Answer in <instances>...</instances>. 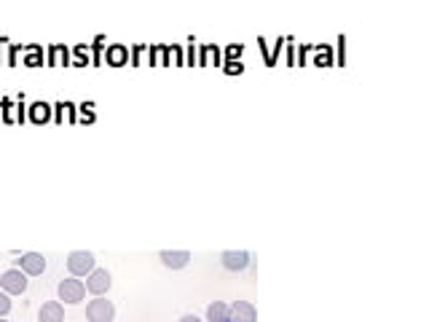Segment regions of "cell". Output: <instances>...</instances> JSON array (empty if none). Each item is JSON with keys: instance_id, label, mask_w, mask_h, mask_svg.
I'll return each instance as SVG.
<instances>
[{"instance_id": "obj_1", "label": "cell", "mask_w": 429, "mask_h": 322, "mask_svg": "<svg viewBox=\"0 0 429 322\" xmlns=\"http://www.w3.org/2000/svg\"><path fill=\"white\" fill-rule=\"evenodd\" d=\"M94 269H97V261L89 250H73L68 255V272L73 277H89Z\"/></svg>"}, {"instance_id": "obj_2", "label": "cell", "mask_w": 429, "mask_h": 322, "mask_svg": "<svg viewBox=\"0 0 429 322\" xmlns=\"http://www.w3.org/2000/svg\"><path fill=\"white\" fill-rule=\"evenodd\" d=\"M0 288L6 295H22L27 293V274L22 269H8V272L0 274Z\"/></svg>"}, {"instance_id": "obj_3", "label": "cell", "mask_w": 429, "mask_h": 322, "mask_svg": "<svg viewBox=\"0 0 429 322\" xmlns=\"http://www.w3.org/2000/svg\"><path fill=\"white\" fill-rule=\"evenodd\" d=\"M116 317V306L113 301H105L103 295L86 304V320L89 322H113Z\"/></svg>"}, {"instance_id": "obj_4", "label": "cell", "mask_w": 429, "mask_h": 322, "mask_svg": "<svg viewBox=\"0 0 429 322\" xmlns=\"http://www.w3.org/2000/svg\"><path fill=\"white\" fill-rule=\"evenodd\" d=\"M84 298H86V285L78 277H70V279L59 282V301H65V304H81Z\"/></svg>"}, {"instance_id": "obj_5", "label": "cell", "mask_w": 429, "mask_h": 322, "mask_svg": "<svg viewBox=\"0 0 429 322\" xmlns=\"http://www.w3.org/2000/svg\"><path fill=\"white\" fill-rule=\"evenodd\" d=\"M84 285H86V293H91L94 298H100L103 293L110 290V285H113V277H110L107 269H94V272L86 277Z\"/></svg>"}, {"instance_id": "obj_6", "label": "cell", "mask_w": 429, "mask_h": 322, "mask_svg": "<svg viewBox=\"0 0 429 322\" xmlns=\"http://www.w3.org/2000/svg\"><path fill=\"white\" fill-rule=\"evenodd\" d=\"M17 269L27 274V277H40L46 272V258L40 253H24L17 258Z\"/></svg>"}, {"instance_id": "obj_7", "label": "cell", "mask_w": 429, "mask_h": 322, "mask_svg": "<svg viewBox=\"0 0 429 322\" xmlns=\"http://www.w3.org/2000/svg\"><path fill=\"white\" fill-rule=\"evenodd\" d=\"M220 263H223L228 272H244L250 266V253L247 250H225L220 255Z\"/></svg>"}, {"instance_id": "obj_8", "label": "cell", "mask_w": 429, "mask_h": 322, "mask_svg": "<svg viewBox=\"0 0 429 322\" xmlns=\"http://www.w3.org/2000/svg\"><path fill=\"white\" fill-rule=\"evenodd\" d=\"M158 258H161V263L167 266V269H172V272H177V269H186L190 263V253L188 250H161L158 253Z\"/></svg>"}, {"instance_id": "obj_9", "label": "cell", "mask_w": 429, "mask_h": 322, "mask_svg": "<svg viewBox=\"0 0 429 322\" xmlns=\"http://www.w3.org/2000/svg\"><path fill=\"white\" fill-rule=\"evenodd\" d=\"M257 312L250 301H236L231 304V322H255Z\"/></svg>"}, {"instance_id": "obj_10", "label": "cell", "mask_w": 429, "mask_h": 322, "mask_svg": "<svg viewBox=\"0 0 429 322\" xmlns=\"http://www.w3.org/2000/svg\"><path fill=\"white\" fill-rule=\"evenodd\" d=\"M38 322H65V306L59 301H49L40 306L38 312Z\"/></svg>"}, {"instance_id": "obj_11", "label": "cell", "mask_w": 429, "mask_h": 322, "mask_svg": "<svg viewBox=\"0 0 429 322\" xmlns=\"http://www.w3.org/2000/svg\"><path fill=\"white\" fill-rule=\"evenodd\" d=\"M206 322H231V306L223 301H215L206 309Z\"/></svg>"}, {"instance_id": "obj_12", "label": "cell", "mask_w": 429, "mask_h": 322, "mask_svg": "<svg viewBox=\"0 0 429 322\" xmlns=\"http://www.w3.org/2000/svg\"><path fill=\"white\" fill-rule=\"evenodd\" d=\"M11 312V295H6L3 290H0V317H6Z\"/></svg>"}, {"instance_id": "obj_13", "label": "cell", "mask_w": 429, "mask_h": 322, "mask_svg": "<svg viewBox=\"0 0 429 322\" xmlns=\"http://www.w3.org/2000/svg\"><path fill=\"white\" fill-rule=\"evenodd\" d=\"M110 57H113V62H121V59H123V49H113L110 51Z\"/></svg>"}, {"instance_id": "obj_14", "label": "cell", "mask_w": 429, "mask_h": 322, "mask_svg": "<svg viewBox=\"0 0 429 322\" xmlns=\"http://www.w3.org/2000/svg\"><path fill=\"white\" fill-rule=\"evenodd\" d=\"M177 322H202V320H199L196 314H186V317H180Z\"/></svg>"}, {"instance_id": "obj_15", "label": "cell", "mask_w": 429, "mask_h": 322, "mask_svg": "<svg viewBox=\"0 0 429 322\" xmlns=\"http://www.w3.org/2000/svg\"><path fill=\"white\" fill-rule=\"evenodd\" d=\"M0 322H6V320H3V317H0Z\"/></svg>"}]
</instances>
